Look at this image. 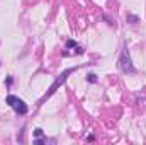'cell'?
<instances>
[{
  "instance_id": "1",
  "label": "cell",
  "mask_w": 146,
  "mask_h": 145,
  "mask_svg": "<svg viewBox=\"0 0 146 145\" xmlns=\"http://www.w3.org/2000/svg\"><path fill=\"white\" fill-rule=\"evenodd\" d=\"M75 70H76L75 67H73V68H66V70H65V72L61 73L60 77H56V80H54V82L51 84V87H49V91H48V92L44 94V97H42V99L39 101V104H42V103H44V99H48L49 96H53V94L56 92V89H58V87H61V85H63V84L66 82V79H68V75H72V73L75 72Z\"/></svg>"
},
{
  "instance_id": "2",
  "label": "cell",
  "mask_w": 146,
  "mask_h": 145,
  "mask_svg": "<svg viewBox=\"0 0 146 145\" xmlns=\"http://www.w3.org/2000/svg\"><path fill=\"white\" fill-rule=\"evenodd\" d=\"M119 68H121V72L126 73V75L127 73H136V67L131 62V56H129L127 48H124L122 53H121V56H119Z\"/></svg>"
},
{
  "instance_id": "3",
  "label": "cell",
  "mask_w": 146,
  "mask_h": 145,
  "mask_svg": "<svg viewBox=\"0 0 146 145\" xmlns=\"http://www.w3.org/2000/svg\"><path fill=\"white\" fill-rule=\"evenodd\" d=\"M5 101H7V104H9L10 108L14 109L17 114H21V116H22V114H26V113H27V109H29V108H27V104H26L22 99H19L17 96H12V94H9Z\"/></svg>"
},
{
  "instance_id": "4",
  "label": "cell",
  "mask_w": 146,
  "mask_h": 145,
  "mask_svg": "<svg viewBox=\"0 0 146 145\" xmlns=\"http://www.w3.org/2000/svg\"><path fill=\"white\" fill-rule=\"evenodd\" d=\"M126 19L129 21V24H136V22H139L138 15H133V14H127V17H126Z\"/></svg>"
},
{
  "instance_id": "5",
  "label": "cell",
  "mask_w": 146,
  "mask_h": 145,
  "mask_svg": "<svg viewBox=\"0 0 146 145\" xmlns=\"http://www.w3.org/2000/svg\"><path fill=\"white\" fill-rule=\"evenodd\" d=\"M66 48H68V50H72V48H78V43H76L75 39H68V41H66Z\"/></svg>"
},
{
  "instance_id": "6",
  "label": "cell",
  "mask_w": 146,
  "mask_h": 145,
  "mask_svg": "<svg viewBox=\"0 0 146 145\" xmlns=\"http://www.w3.org/2000/svg\"><path fill=\"white\" fill-rule=\"evenodd\" d=\"M87 80L92 82V84H95V82H97V77H95L94 73H88V75H87Z\"/></svg>"
},
{
  "instance_id": "7",
  "label": "cell",
  "mask_w": 146,
  "mask_h": 145,
  "mask_svg": "<svg viewBox=\"0 0 146 145\" xmlns=\"http://www.w3.org/2000/svg\"><path fill=\"white\" fill-rule=\"evenodd\" d=\"M34 135H36V137H41V135H42V130H41V128H36V130H34Z\"/></svg>"
}]
</instances>
